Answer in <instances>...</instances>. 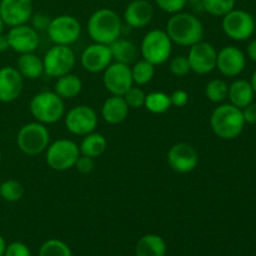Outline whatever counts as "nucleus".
<instances>
[{
	"label": "nucleus",
	"mask_w": 256,
	"mask_h": 256,
	"mask_svg": "<svg viewBox=\"0 0 256 256\" xmlns=\"http://www.w3.org/2000/svg\"><path fill=\"white\" fill-rule=\"evenodd\" d=\"M112 52V62H122V64L130 65L138 58V48L132 42L128 39L119 38L114 42L109 45Z\"/></svg>",
	"instance_id": "nucleus-25"
},
{
	"label": "nucleus",
	"mask_w": 256,
	"mask_h": 256,
	"mask_svg": "<svg viewBox=\"0 0 256 256\" xmlns=\"http://www.w3.org/2000/svg\"><path fill=\"white\" fill-rule=\"evenodd\" d=\"M210 126L214 134L220 139H236L245 128L242 110L232 104L219 105L210 116Z\"/></svg>",
	"instance_id": "nucleus-3"
},
{
	"label": "nucleus",
	"mask_w": 256,
	"mask_h": 256,
	"mask_svg": "<svg viewBox=\"0 0 256 256\" xmlns=\"http://www.w3.org/2000/svg\"><path fill=\"white\" fill-rule=\"evenodd\" d=\"M25 189L18 180H6L0 184V198L8 202H18L24 198Z\"/></svg>",
	"instance_id": "nucleus-31"
},
{
	"label": "nucleus",
	"mask_w": 256,
	"mask_h": 256,
	"mask_svg": "<svg viewBox=\"0 0 256 256\" xmlns=\"http://www.w3.org/2000/svg\"><path fill=\"white\" fill-rule=\"evenodd\" d=\"M50 22H52V18L49 16L45 12H34L30 19V22H32V26L38 32H46V29L49 28Z\"/></svg>",
	"instance_id": "nucleus-37"
},
{
	"label": "nucleus",
	"mask_w": 256,
	"mask_h": 256,
	"mask_svg": "<svg viewBox=\"0 0 256 256\" xmlns=\"http://www.w3.org/2000/svg\"><path fill=\"white\" fill-rule=\"evenodd\" d=\"M0 164H2V152H0Z\"/></svg>",
	"instance_id": "nucleus-48"
},
{
	"label": "nucleus",
	"mask_w": 256,
	"mask_h": 256,
	"mask_svg": "<svg viewBox=\"0 0 256 256\" xmlns=\"http://www.w3.org/2000/svg\"><path fill=\"white\" fill-rule=\"evenodd\" d=\"M4 256H32V252L28 248V245L20 242H15L6 245Z\"/></svg>",
	"instance_id": "nucleus-38"
},
{
	"label": "nucleus",
	"mask_w": 256,
	"mask_h": 256,
	"mask_svg": "<svg viewBox=\"0 0 256 256\" xmlns=\"http://www.w3.org/2000/svg\"><path fill=\"white\" fill-rule=\"evenodd\" d=\"M122 98L125 99L130 109H142L145 105L146 94L139 86H132L128 90V92Z\"/></svg>",
	"instance_id": "nucleus-35"
},
{
	"label": "nucleus",
	"mask_w": 256,
	"mask_h": 256,
	"mask_svg": "<svg viewBox=\"0 0 256 256\" xmlns=\"http://www.w3.org/2000/svg\"><path fill=\"white\" fill-rule=\"evenodd\" d=\"M142 59L155 66L165 64L172 52V42L165 30H150L144 36L140 46Z\"/></svg>",
	"instance_id": "nucleus-6"
},
{
	"label": "nucleus",
	"mask_w": 256,
	"mask_h": 256,
	"mask_svg": "<svg viewBox=\"0 0 256 256\" xmlns=\"http://www.w3.org/2000/svg\"><path fill=\"white\" fill-rule=\"evenodd\" d=\"M188 4L192 8V10L196 12H204L202 6V0H188Z\"/></svg>",
	"instance_id": "nucleus-42"
},
{
	"label": "nucleus",
	"mask_w": 256,
	"mask_h": 256,
	"mask_svg": "<svg viewBox=\"0 0 256 256\" xmlns=\"http://www.w3.org/2000/svg\"><path fill=\"white\" fill-rule=\"evenodd\" d=\"M30 112L35 122L44 125L56 124L65 116V100L55 92H42L30 102Z\"/></svg>",
	"instance_id": "nucleus-4"
},
{
	"label": "nucleus",
	"mask_w": 256,
	"mask_h": 256,
	"mask_svg": "<svg viewBox=\"0 0 256 256\" xmlns=\"http://www.w3.org/2000/svg\"><path fill=\"white\" fill-rule=\"evenodd\" d=\"M65 126L76 136H86L98 128V114L92 108L88 105H79L65 114Z\"/></svg>",
	"instance_id": "nucleus-11"
},
{
	"label": "nucleus",
	"mask_w": 256,
	"mask_h": 256,
	"mask_svg": "<svg viewBox=\"0 0 256 256\" xmlns=\"http://www.w3.org/2000/svg\"><path fill=\"white\" fill-rule=\"evenodd\" d=\"M80 62L88 72H92V74L104 72L105 69L112 62L109 45L98 44V42L89 45L82 52Z\"/></svg>",
	"instance_id": "nucleus-17"
},
{
	"label": "nucleus",
	"mask_w": 256,
	"mask_h": 256,
	"mask_svg": "<svg viewBox=\"0 0 256 256\" xmlns=\"http://www.w3.org/2000/svg\"><path fill=\"white\" fill-rule=\"evenodd\" d=\"M16 70L24 79L36 80L44 75V64L35 52L22 54L16 62Z\"/></svg>",
	"instance_id": "nucleus-23"
},
{
	"label": "nucleus",
	"mask_w": 256,
	"mask_h": 256,
	"mask_svg": "<svg viewBox=\"0 0 256 256\" xmlns=\"http://www.w3.org/2000/svg\"><path fill=\"white\" fill-rule=\"evenodd\" d=\"M5 249H6V242H5L4 238L0 235V256H4Z\"/></svg>",
	"instance_id": "nucleus-45"
},
{
	"label": "nucleus",
	"mask_w": 256,
	"mask_h": 256,
	"mask_svg": "<svg viewBox=\"0 0 256 256\" xmlns=\"http://www.w3.org/2000/svg\"><path fill=\"white\" fill-rule=\"evenodd\" d=\"M172 44L190 48L204 40L205 29L202 20L192 12H178L172 15L166 24V30Z\"/></svg>",
	"instance_id": "nucleus-1"
},
{
	"label": "nucleus",
	"mask_w": 256,
	"mask_h": 256,
	"mask_svg": "<svg viewBox=\"0 0 256 256\" xmlns=\"http://www.w3.org/2000/svg\"><path fill=\"white\" fill-rule=\"evenodd\" d=\"M44 74L58 79L72 72L76 64V55L70 46L54 45L50 48L42 59Z\"/></svg>",
	"instance_id": "nucleus-8"
},
{
	"label": "nucleus",
	"mask_w": 256,
	"mask_h": 256,
	"mask_svg": "<svg viewBox=\"0 0 256 256\" xmlns=\"http://www.w3.org/2000/svg\"><path fill=\"white\" fill-rule=\"evenodd\" d=\"M255 29H256V18H255Z\"/></svg>",
	"instance_id": "nucleus-49"
},
{
	"label": "nucleus",
	"mask_w": 256,
	"mask_h": 256,
	"mask_svg": "<svg viewBox=\"0 0 256 256\" xmlns=\"http://www.w3.org/2000/svg\"><path fill=\"white\" fill-rule=\"evenodd\" d=\"M82 90V82L78 75L69 74L60 76L55 82L54 92L62 98V100H72L76 98Z\"/></svg>",
	"instance_id": "nucleus-26"
},
{
	"label": "nucleus",
	"mask_w": 256,
	"mask_h": 256,
	"mask_svg": "<svg viewBox=\"0 0 256 256\" xmlns=\"http://www.w3.org/2000/svg\"><path fill=\"white\" fill-rule=\"evenodd\" d=\"M248 55H249V58L252 62H256V39L252 40L249 44V46H248Z\"/></svg>",
	"instance_id": "nucleus-44"
},
{
	"label": "nucleus",
	"mask_w": 256,
	"mask_h": 256,
	"mask_svg": "<svg viewBox=\"0 0 256 256\" xmlns=\"http://www.w3.org/2000/svg\"><path fill=\"white\" fill-rule=\"evenodd\" d=\"M39 256H72V252L62 240L50 239L42 245Z\"/></svg>",
	"instance_id": "nucleus-33"
},
{
	"label": "nucleus",
	"mask_w": 256,
	"mask_h": 256,
	"mask_svg": "<svg viewBox=\"0 0 256 256\" xmlns=\"http://www.w3.org/2000/svg\"><path fill=\"white\" fill-rule=\"evenodd\" d=\"M24 89V78L16 68L4 66L0 69V102L10 104L18 100Z\"/></svg>",
	"instance_id": "nucleus-19"
},
{
	"label": "nucleus",
	"mask_w": 256,
	"mask_h": 256,
	"mask_svg": "<svg viewBox=\"0 0 256 256\" xmlns=\"http://www.w3.org/2000/svg\"><path fill=\"white\" fill-rule=\"evenodd\" d=\"M32 14V0H0V18L8 26L28 24Z\"/></svg>",
	"instance_id": "nucleus-15"
},
{
	"label": "nucleus",
	"mask_w": 256,
	"mask_h": 256,
	"mask_svg": "<svg viewBox=\"0 0 256 256\" xmlns=\"http://www.w3.org/2000/svg\"><path fill=\"white\" fill-rule=\"evenodd\" d=\"M74 168L80 172V174H82V175L90 174V172H94V169H95L94 159H92V158H89V156H85V155H80Z\"/></svg>",
	"instance_id": "nucleus-39"
},
{
	"label": "nucleus",
	"mask_w": 256,
	"mask_h": 256,
	"mask_svg": "<svg viewBox=\"0 0 256 256\" xmlns=\"http://www.w3.org/2000/svg\"><path fill=\"white\" fill-rule=\"evenodd\" d=\"M155 65L152 62H146V60H140V62H135L134 66L132 68V80H134V85L136 86H144L148 85L155 76Z\"/></svg>",
	"instance_id": "nucleus-29"
},
{
	"label": "nucleus",
	"mask_w": 256,
	"mask_h": 256,
	"mask_svg": "<svg viewBox=\"0 0 256 256\" xmlns=\"http://www.w3.org/2000/svg\"><path fill=\"white\" fill-rule=\"evenodd\" d=\"M245 66H246V58L239 48L225 46L218 52L216 69L224 76H239L245 70Z\"/></svg>",
	"instance_id": "nucleus-18"
},
{
	"label": "nucleus",
	"mask_w": 256,
	"mask_h": 256,
	"mask_svg": "<svg viewBox=\"0 0 256 256\" xmlns=\"http://www.w3.org/2000/svg\"><path fill=\"white\" fill-rule=\"evenodd\" d=\"M155 9L148 0H132L124 12V20L132 29H142L152 24Z\"/></svg>",
	"instance_id": "nucleus-20"
},
{
	"label": "nucleus",
	"mask_w": 256,
	"mask_h": 256,
	"mask_svg": "<svg viewBox=\"0 0 256 256\" xmlns=\"http://www.w3.org/2000/svg\"><path fill=\"white\" fill-rule=\"evenodd\" d=\"M172 99L170 95L165 94L162 92H152L146 94L144 108H146L148 112L155 115H162L169 112L172 109Z\"/></svg>",
	"instance_id": "nucleus-28"
},
{
	"label": "nucleus",
	"mask_w": 256,
	"mask_h": 256,
	"mask_svg": "<svg viewBox=\"0 0 256 256\" xmlns=\"http://www.w3.org/2000/svg\"><path fill=\"white\" fill-rule=\"evenodd\" d=\"M172 105L175 108H184L189 102V94L185 90H176L170 95Z\"/></svg>",
	"instance_id": "nucleus-40"
},
{
	"label": "nucleus",
	"mask_w": 256,
	"mask_h": 256,
	"mask_svg": "<svg viewBox=\"0 0 256 256\" xmlns=\"http://www.w3.org/2000/svg\"><path fill=\"white\" fill-rule=\"evenodd\" d=\"M205 95L214 104H222L229 95V85L222 79H212L205 88Z\"/></svg>",
	"instance_id": "nucleus-30"
},
{
	"label": "nucleus",
	"mask_w": 256,
	"mask_h": 256,
	"mask_svg": "<svg viewBox=\"0 0 256 256\" xmlns=\"http://www.w3.org/2000/svg\"><path fill=\"white\" fill-rule=\"evenodd\" d=\"M16 144L20 152L28 156H36L46 152L50 145V132L46 125L38 122L25 124L18 132Z\"/></svg>",
	"instance_id": "nucleus-5"
},
{
	"label": "nucleus",
	"mask_w": 256,
	"mask_h": 256,
	"mask_svg": "<svg viewBox=\"0 0 256 256\" xmlns=\"http://www.w3.org/2000/svg\"><path fill=\"white\" fill-rule=\"evenodd\" d=\"M8 50H10L9 40H8L6 34L0 35V52H6Z\"/></svg>",
	"instance_id": "nucleus-43"
},
{
	"label": "nucleus",
	"mask_w": 256,
	"mask_h": 256,
	"mask_svg": "<svg viewBox=\"0 0 256 256\" xmlns=\"http://www.w3.org/2000/svg\"><path fill=\"white\" fill-rule=\"evenodd\" d=\"M80 148L69 139H59L50 142L46 149V164L55 172H68L72 169L80 156Z\"/></svg>",
	"instance_id": "nucleus-7"
},
{
	"label": "nucleus",
	"mask_w": 256,
	"mask_h": 256,
	"mask_svg": "<svg viewBox=\"0 0 256 256\" xmlns=\"http://www.w3.org/2000/svg\"><path fill=\"white\" fill-rule=\"evenodd\" d=\"M250 84H252V89H254V92L256 95V70L254 72V74H252V82H250Z\"/></svg>",
	"instance_id": "nucleus-46"
},
{
	"label": "nucleus",
	"mask_w": 256,
	"mask_h": 256,
	"mask_svg": "<svg viewBox=\"0 0 256 256\" xmlns=\"http://www.w3.org/2000/svg\"><path fill=\"white\" fill-rule=\"evenodd\" d=\"M88 32L92 40L98 44L110 45L122 38V18L114 10L102 8L92 14L88 22Z\"/></svg>",
	"instance_id": "nucleus-2"
},
{
	"label": "nucleus",
	"mask_w": 256,
	"mask_h": 256,
	"mask_svg": "<svg viewBox=\"0 0 256 256\" xmlns=\"http://www.w3.org/2000/svg\"><path fill=\"white\" fill-rule=\"evenodd\" d=\"M155 4L162 12L174 15L184 12L188 5V0H155Z\"/></svg>",
	"instance_id": "nucleus-36"
},
{
	"label": "nucleus",
	"mask_w": 256,
	"mask_h": 256,
	"mask_svg": "<svg viewBox=\"0 0 256 256\" xmlns=\"http://www.w3.org/2000/svg\"><path fill=\"white\" fill-rule=\"evenodd\" d=\"M6 36L9 40L10 50L18 52L19 55L35 52L40 44L39 32L32 25L28 24L10 28Z\"/></svg>",
	"instance_id": "nucleus-16"
},
{
	"label": "nucleus",
	"mask_w": 256,
	"mask_h": 256,
	"mask_svg": "<svg viewBox=\"0 0 256 256\" xmlns=\"http://www.w3.org/2000/svg\"><path fill=\"white\" fill-rule=\"evenodd\" d=\"M242 116H244L245 124L256 125V102H252L242 109Z\"/></svg>",
	"instance_id": "nucleus-41"
},
{
	"label": "nucleus",
	"mask_w": 256,
	"mask_h": 256,
	"mask_svg": "<svg viewBox=\"0 0 256 256\" xmlns=\"http://www.w3.org/2000/svg\"><path fill=\"white\" fill-rule=\"evenodd\" d=\"M169 166L179 174H189L192 172L200 162V156L198 150L188 142H178L172 145L166 155Z\"/></svg>",
	"instance_id": "nucleus-13"
},
{
	"label": "nucleus",
	"mask_w": 256,
	"mask_h": 256,
	"mask_svg": "<svg viewBox=\"0 0 256 256\" xmlns=\"http://www.w3.org/2000/svg\"><path fill=\"white\" fill-rule=\"evenodd\" d=\"M255 92L252 89L250 82L244 79L235 80L232 85H229V95L228 99L230 100V104L239 109H244L248 105L254 102Z\"/></svg>",
	"instance_id": "nucleus-22"
},
{
	"label": "nucleus",
	"mask_w": 256,
	"mask_h": 256,
	"mask_svg": "<svg viewBox=\"0 0 256 256\" xmlns=\"http://www.w3.org/2000/svg\"><path fill=\"white\" fill-rule=\"evenodd\" d=\"M222 30L230 39L245 42L255 32V18L245 10L234 9L222 16Z\"/></svg>",
	"instance_id": "nucleus-10"
},
{
	"label": "nucleus",
	"mask_w": 256,
	"mask_h": 256,
	"mask_svg": "<svg viewBox=\"0 0 256 256\" xmlns=\"http://www.w3.org/2000/svg\"><path fill=\"white\" fill-rule=\"evenodd\" d=\"M102 82L108 92L115 96H124L130 88L134 86L132 68L122 62H112L105 69Z\"/></svg>",
	"instance_id": "nucleus-12"
},
{
	"label": "nucleus",
	"mask_w": 256,
	"mask_h": 256,
	"mask_svg": "<svg viewBox=\"0 0 256 256\" xmlns=\"http://www.w3.org/2000/svg\"><path fill=\"white\" fill-rule=\"evenodd\" d=\"M169 68L170 72L178 78H184L189 72H192V68H190V62L186 55H178V56L172 58L170 60Z\"/></svg>",
	"instance_id": "nucleus-34"
},
{
	"label": "nucleus",
	"mask_w": 256,
	"mask_h": 256,
	"mask_svg": "<svg viewBox=\"0 0 256 256\" xmlns=\"http://www.w3.org/2000/svg\"><path fill=\"white\" fill-rule=\"evenodd\" d=\"M236 0H202L204 12L212 16H225L235 9Z\"/></svg>",
	"instance_id": "nucleus-32"
},
{
	"label": "nucleus",
	"mask_w": 256,
	"mask_h": 256,
	"mask_svg": "<svg viewBox=\"0 0 256 256\" xmlns=\"http://www.w3.org/2000/svg\"><path fill=\"white\" fill-rule=\"evenodd\" d=\"M46 32L54 45L72 46L80 39L82 24L72 15H59L52 18Z\"/></svg>",
	"instance_id": "nucleus-9"
},
{
	"label": "nucleus",
	"mask_w": 256,
	"mask_h": 256,
	"mask_svg": "<svg viewBox=\"0 0 256 256\" xmlns=\"http://www.w3.org/2000/svg\"><path fill=\"white\" fill-rule=\"evenodd\" d=\"M4 28H5V24H4V22H2V18H0V35L4 34Z\"/></svg>",
	"instance_id": "nucleus-47"
},
{
	"label": "nucleus",
	"mask_w": 256,
	"mask_h": 256,
	"mask_svg": "<svg viewBox=\"0 0 256 256\" xmlns=\"http://www.w3.org/2000/svg\"><path fill=\"white\" fill-rule=\"evenodd\" d=\"M80 154L85 156L96 159L100 158L108 149V140L106 138L99 132H92L84 136L82 144L79 145Z\"/></svg>",
	"instance_id": "nucleus-27"
},
{
	"label": "nucleus",
	"mask_w": 256,
	"mask_h": 256,
	"mask_svg": "<svg viewBox=\"0 0 256 256\" xmlns=\"http://www.w3.org/2000/svg\"><path fill=\"white\" fill-rule=\"evenodd\" d=\"M166 252V242L156 234L144 235L135 246L136 256H165Z\"/></svg>",
	"instance_id": "nucleus-24"
},
{
	"label": "nucleus",
	"mask_w": 256,
	"mask_h": 256,
	"mask_svg": "<svg viewBox=\"0 0 256 256\" xmlns=\"http://www.w3.org/2000/svg\"><path fill=\"white\" fill-rule=\"evenodd\" d=\"M188 59L192 72L198 75H208L216 69L218 52L214 45L202 40L190 46Z\"/></svg>",
	"instance_id": "nucleus-14"
},
{
	"label": "nucleus",
	"mask_w": 256,
	"mask_h": 256,
	"mask_svg": "<svg viewBox=\"0 0 256 256\" xmlns=\"http://www.w3.org/2000/svg\"><path fill=\"white\" fill-rule=\"evenodd\" d=\"M130 108L122 96L112 95L109 99L105 100L102 108V116L108 124L119 125L126 120L129 115Z\"/></svg>",
	"instance_id": "nucleus-21"
}]
</instances>
